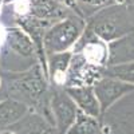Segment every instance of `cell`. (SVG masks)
Here are the masks:
<instances>
[{
	"instance_id": "1",
	"label": "cell",
	"mask_w": 134,
	"mask_h": 134,
	"mask_svg": "<svg viewBox=\"0 0 134 134\" xmlns=\"http://www.w3.org/2000/svg\"><path fill=\"white\" fill-rule=\"evenodd\" d=\"M0 86L4 88L8 98L24 103L30 110L32 109L54 125L50 110L51 86L40 63L34 64L24 71H0Z\"/></svg>"
},
{
	"instance_id": "2",
	"label": "cell",
	"mask_w": 134,
	"mask_h": 134,
	"mask_svg": "<svg viewBox=\"0 0 134 134\" xmlns=\"http://www.w3.org/2000/svg\"><path fill=\"white\" fill-rule=\"evenodd\" d=\"M36 63H39L36 47L28 34L19 26L7 27L0 46V71H24Z\"/></svg>"
},
{
	"instance_id": "3",
	"label": "cell",
	"mask_w": 134,
	"mask_h": 134,
	"mask_svg": "<svg viewBox=\"0 0 134 134\" xmlns=\"http://www.w3.org/2000/svg\"><path fill=\"white\" fill-rule=\"evenodd\" d=\"M86 27L105 43L134 32V14L130 4L115 3L86 19Z\"/></svg>"
},
{
	"instance_id": "4",
	"label": "cell",
	"mask_w": 134,
	"mask_h": 134,
	"mask_svg": "<svg viewBox=\"0 0 134 134\" xmlns=\"http://www.w3.org/2000/svg\"><path fill=\"white\" fill-rule=\"evenodd\" d=\"M85 28L86 20L78 14H72L69 18L51 24L43 39L46 57L51 54L69 51L81 38Z\"/></svg>"
},
{
	"instance_id": "5",
	"label": "cell",
	"mask_w": 134,
	"mask_h": 134,
	"mask_svg": "<svg viewBox=\"0 0 134 134\" xmlns=\"http://www.w3.org/2000/svg\"><path fill=\"white\" fill-rule=\"evenodd\" d=\"M50 110L58 133L66 134L74 124L79 109L63 86L54 85L50 88Z\"/></svg>"
},
{
	"instance_id": "6",
	"label": "cell",
	"mask_w": 134,
	"mask_h": 134,
	"mask_svg": "<svg viewBox=\"0 0 134 134\" xmlns=\"http://www.w3.org/2000/svg\"><path fill=\"white\" fill-rule=\"evenodd\" d=\"M103 67L88 62L82 52L72 54L71 63L64 75L63 87L93 86L100 76H103Z\"/></svg>"
},
{
	"instance_id": "7",
	"label": "cell",
	"mask_w": 134,
	"mask_h": 134,
	"mask_svg": "<svg viewBox=\"0 0 134 134\" xmlns=\"http://www.w3.org/2000/svg\"><path fill=\"white\" fill-rule=\"evenodd\" d=\"M93 87H94V93L97 95V99L99 102L102 114L124 95L134 91V85L122 82V81L111 78V76H105V75L100 76L93 85Z\"/></svg>"
},
{
	"instance_id": "8",
	"label": "cell",
	"mask_w": 134,
	"mask_h": 134,
	"mask_svg": "<svg viewBox=\"0 0 134 134\" xmlns=\"http://www.w3.org/2000/svg\"><path fill=\"white\" fill-rule=\"evenodd\" d=\"M27 14L48 23H57L76 12L57 0H30Z\"/></svg>"
},
{
	"instance_id": "9",
	"label": "cell",
	"mask_w": 134,
	"mask_h": 134,
	"mask_svg": "<svg viewBox=\"0 0 134 134\" xmlns=\"http://www.w3.org/2000/svg\"><path fill=\"white\" fill-rule=\"evenodd\" d=\"M9 130L15 134H59L48 119L35 111H30L26 117L11 126Z\"/></svg>"
},
{
	"instance_id": "10",
	"label": "cell",
	"mask_w": 134,
	"mask_h": 134,
	"mask_svg": "<svg viewBox=\"0 0 134 134\" xmlns=\"http://www.w3.org/2000/svg\"><path fill=\"white\" fill-rule=\"evenodd\" d=\"M64 88L81 111L88 115H93L95 118H99L102 115L100 106L94 93L93 86H75V87H64Z\"/></svg>"
},
{
	"instance_id": "11",
	"label": "cell",
	"mask_w": 134,
	"mask_h": 134,
	"mask_svg": "<svg viewBox=\"0 0 134 134\" xmlns=\"http://www.w3.org/2000/svg\"><path fill=\"white\" fill-rule=\"evenodd\" d=\"M127 62H134V32L107 43V58L105 66Z\"/></svg>"
},
{
	"instance_id": "12",
	"label": "cell",
	"mask_w": 134,
	"mask_h": 134,
	"mask_svg": "<svg viewBox=\"0 0 134 134\" xmlns=\"http://www.w3.org/2000/svg\"><path fill=\"white\" fill-rule=\"evenodd\" d=\"M30 111L31 110L24 103L12 98L7 97L0 100V131L9 129L23 117H26Z\"/></svg>"
},
{
	"instance_id": "13",
	"label": "cell",
	"mask_w": 134,
	"mask_h": 134,
	"mask_svg": "<svg viewBox=\"0 0 134 134\" xmlns=\"http://www.w3.org/2000/svg\"><path fill=\"white\" fill-rule=\"evenodd\" d=\"M66 134H103L98 118L78 110L76 118Z\"/></svg>"
},
{
	"instance_id": "14",
	"label": "cell",
	"mask_w": 134,
	"mask_h": 134,
	"mask_svg": "<svg viewBox=\"0 0 134 134\" xmlns=\"http://www.w3.org/2000/svg\"><path fill=\"white\" fill-rule=\"evenodd\" d=\"M71 59H72V52L71 51H63V52L47 55L48 79H51L54 82L59 75H63V81H64V75H66L67 70H69Z\"/></svg>"
},
{
	"instance_id": "15",
	"label": "cell",
	"mask_w": 134,
	"mask_h": 134,
	"mask_svg": "<svg viewBox=\"0 0 134 134\" xmlns=\"http://www.w3.org/2000/svg\"><path fill=\"white\" fill-rule=\"evenodd\" d=\"M115 3H119V0H75V9L76 14L86 20L98 11Z\"/></svg>"
},
{
	"instance_id": "16",
	"label": "cell",
	"mask_w": 134,
	"mask_h": 134,
	"mask_svg": "<svg viewBox=\"0 0 134 134\" xmlns=\"http://www.w3.org/2000/svg\"><path fill=\"white\" fill-rule=\"evenodd\" d=\"M103 75L115 78V79H119L122 82H126L130 85H134V62L105 66Z\"/></svg>"
},
{
	"instance_id": "17",
	"label": "cell",
	"mask_w": 134,
	"mask_h": 134,
	"mask_svg": "<svg viewBox=\"0 0 134 134\" xmlns=\"http://www.w3.org/2000/svg\"><path fill=\"white\" fill-rule=\"evenodd\" d=\"M57 2H60V3H63V4H66L67 7H70V8H72L75 12H76V9H75V0H57ZM81 16V15H79Z\"/></svg>"
},
{
	"instance_id": "18",
	"label": "cell",
	"mask_w": 134,
	"mask_h": 134,
	"mask_svg": "<svg viewBox=\"0 0 134 134\" xmlns=\"http://www.w3.org/2000/svg\"><path fill=\"white\" fill-rule=\"evenodd\" d=\"M4 98H7V94H5V91H4V88L0 86V100H3Z\"/></svg>"
},
{
	"instance_id": "19",
	"label": "cell",
	"mask_w": 134,
	"mask_h": 134,
	"mask_svg": "<svg viewBox=\"0 0 134 134\" xmlns=\"http://www.w3.org/2000/svg\"><path fill=\"white\" fill-rule=\"evenodd\" d=\"M119 3H126V4H131V3H134V0H119Z\"/></svg>"
},
{
	"instance_id": "20",
	"label": "cell",
	"mask_w": 134,
	"mask_h": 134,
	"mask_svg": "<svg viewBox=\"0 0 134 134\" xmlns=\"http://www.w3.org/2000/svg\"><path fill=\"white\" fill-rule=\"evenodd\" d=\"M130 5H131V9H133V14H134V3H131Z\"/></svg>"
}]
</instances>
